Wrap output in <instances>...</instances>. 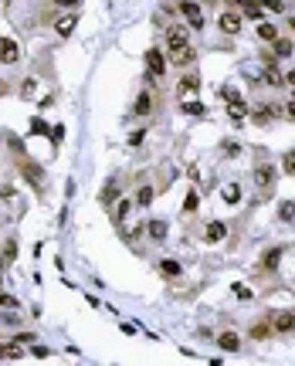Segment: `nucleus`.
<instances>
[{
	"mask_svg": "<svg viewBox=\"0 0 295 366\" xmlns=\"http://www.w3.org/2000/svg\"><path fill=\"white\" fill-rule=\"evenodd\" d=\"M75 27H78V14H65V17L55 21V34H61V38H68Z\"/></svg>",
	"mask_w": 295,
	"mask_h": 366,
	"instance_id": "nucleus-5",
	"label": "nucleus"
},
{
	"mask_svg": "<svg viewBox=\"0 0 295 366\" xmlns=\"http://www.w3.org/2000/svg\"><path fill=\"white\" fill-rule=\"evenodd\" d=\"M279 217H282V220H295V203H292V200H285V203L279 207Z\"/></svg>",
	"mask_w": 295,
	"mask_h": 366,
	"instance_id": "nucleus-22",
	"label": "nucleus"
},
{
	"mask_svg": "<svg viewBox=\"0 0 295 366\" xmlns=\"http://www.w3.org/2000/svg\"><path fill=\"white\" fill-rule=\"evenodd\" d=\"M217 27H221L224 34H238L241 31V17L238 14H221L217 17Z\"/></svg>",
	"mask_w": 295,
	"mask_h": 366,
	"instance_id": "nucleus-8",
	"label": "nucleus"
},
{
	"mask_svg": "<svg viewBox=\"0 0 295 366\" xmlns=\"http://www.w3.org/2000/svg\"><path fill=\"white\" fill-rule=\"evenodd\" d=\"M194 58H197V51L190 48V44H187V48H180V51H170V61H173V65H180V68H187Z\"/></svg>",
	"mask_w": 295,
	"mask_h": 366,
	"instance_id": "nucleus-10",
	"label": "nucleus"
},
{
	"mask_svg": "<svg viewBox=\"0 0 295 366\" xmlns=\"http://www.w3.org/2000/svg\"><path fill=\"white\" fill-rule=\"evenodd\" d=\"M285 112H288V119H295V102H288V109H285Z\"/></svg>",
	"mask_w": 295,
	"mask_h": 366,
	"instance_id": "nucleus-38",
	"label": "nucleus"
},
{
	"mask_svg": "<svg viewBox=\"0 0 295 366\" xmlns=\"http://www.w3.org/2000/svg\"><path fill=\"white\" fill-rule=\"evenodd\" d=\"M17 58H21L17 41L14 38H0V65H17Z\"/></svg>",
	"mask_w": 295,
	"mask_h": 366,
	"instance_id": "nucleus-1",
	"label": "nucleus"
},
{
	"mask_svg": "<svg viewBox=\"0 0 295 366\" xmlns=\"http://www.w3.org/2000/svg\"><path fill=\"white\" fill-rule=\"evenodd\" d=\"M115 200H119V190H115V187L102 190V203H106V207H109V203H115Z\"/></svg>",
	"mask_w": 295,
	"mask_h": 366,
	"instance_id": "nucleus-27",
	"label": "nucleus"
},
{
	"mask_svg": "<svg viewBox=\"0 0 295 366\" xmlns=\"http://www.w3.org/2000/svg\"><path fill=\"white\" fill-rule=\"evenodd\" d=\"M58 7H78V4H82V0H55Z\"/></svg>",
	"mask_w": 295,
	"mask_h": 366,
	"instance_id": "nucleus-37",
	"label": "nucleus"
},
{
	"mask_svg": "<svg viewBox=\"0 0 295 366\" xmlns=\"http://www.w3.org/2000/svg\"><path fill=\"white\" fill-rule=\"evenodd\" d=\"M153 200H156L153 187H140V194H136V203H140V207H149Z\"/></svg>",
	"mask_w": 295,
	"mask_h": 366,
	"instance_id": "nucleus-17",
	"label": "nucleus"
},
{
	"mask_svg": "<svg viewBox=\"0 0 295 366\" xmlns=\"http://www.w3.org/2000/svg\"><path fill=\"white\" fill-rule=\"evenodd\" d=\"M268 333H271V325H254V329H251V336H254V339H265Z\"/></svg>",
	"mask_w": 295,
	"mask_h": 366,
	"instance_id": "nucleus-31",
	"label": "nucleus"
},
{
	"mask_svg": "<svg viewBox=\"0 0 295 366\" xmlns=\"http://www.w3.org/2000/svg\"><path fill=\"white\" fill-rule=\"evenodd\" d=\"M149 237H153V241H163V237H166V224H163V220H149Z\"/></svg>",
	"mask_w": 295,
	"mask_h": 366,
	"instance_id": "nucleus-16",
	"label": "nucleus"
},
{
	"mask_svg": "<svg viewBox=\"0 0 295 366\" xmlns=\"http://www.w3.org/2000/svg\"><path fill=\"white\" fill-rule=\"evenodd\" d=\"M217 346H221L224 353H238V350H241V336H234V333H221V336H217Z\"/></svg>",
	"mask_w": 295,
	"mask_h": 366,
	"instance_id": "nucleus-9",
	"label": "nucleus"
},
{
	"mask_svg": "<svg viewBox=\"0 0 295 366\" xmlns=\"http://www.w3.org/2000/svg\"><path fill=\"white\" fill-rule=\"evenodd\" d=\"M146 68H149V75H153V78H160V75L166 72V61H163V55H160L156 48L146 51Z\"/></svg>",
	"mask_w": 295,
	"mask_h": 366,
	"instance_id": "nucleus-3",
	"label": "nucleus"
},
{
	"mask_svg": "<svg viewBox=\"0 0 295 366\" xmlns=\"http://www.w3.org/2000/svg\"><path fill=\"white\" fill-rule=\"evenodd\" d=\"M197 207H200V197H197L194 190H190V194H187V200H183V211H187V214H194Z\"/></svg>",
	"mask_w": 295,
	"mask_h": 366,
	"instance_id": "nucleus-23",
	"label": "nucleus"
},
{
	"mask_svg": "<svg viewBox=\"0 0 295 366\" xmlns=\"http://www.w3.org/2000/svg\"><path fill=\"white\" fill-rule=\"evenodd\" d=\"M271 115H275V109H268V106H258V109H254V122H258V126H265Z\"/></svg>",
	"mask_w": 295,
	"mask_h": 366,
	"instance_id": "nucleus-20",
	"label": "nucleus"
},
{
	"mask_svg": "<svg viewBox=\"0 0 295 366\" xmlns=\"http://www.w3.org/2000/svg\"><path fill=\"white\" fill-rule=\"evenodd\" d=\"M265 85H271V89H275V85H282V75L275 72V61L265 68Z\"/></svg>",
	"mask_w": 295,
	"mask_h": 366,
	"instance_id": "nucleus-19",
	"label": "nucleus"
},
{
	"mask_svg": "<svg viewBox=\"0 0 295 366\" xmlns=\"http://www.w3.org/2000/svg\"><path fill=\"white\" fill-rule=\"evenodd\" d=\"M292 31H295V17H292Z\"/></svg>",
	"mask_w": 295,
	"mask_h": 366,
	"instance_id": "nucleus-41",
	"label": "nucleus"
},
{
	"mask_svg": "<svg viewBox=\"0 0 295 366\" xmlns=\"http://www.w3.org/2000/svg\"><path fill=\"white\" fill-rule=\"evenodd\" d=\"M180 10H183V17H187L190 21V27H204V14H200V7H197V4H180Z\"/></svg>",
	"mask_w": 295,
	"mask_h": 366,
	"instance_id": "nucleus-7",
	"label": "nucleus"
},
{
	"mask_svg": "<svg viewBox=\"0 0 295 366\" xmlns=\"http://www.w3.org/2000/svg\"><path fill=\"white\" fill-rule=\"evenodd\" d=\"M254 183H258V187L262 190H268V187H275V170H271V166H254Z\"/></svg>",
	"mask_w": 295,
	"mask_h": 366,
	"instance_id": "nucleus-4",
	"label": "nucleus"
},
{
	"mask_svg": "<svg viewBox=\"0 0 295 366\" xmlns=\"http://www.w3.org/2000/svg\"><path fill=\"white\" fill-rule=\"evenodd\" d=\"M282 170H285L288 177H295V153H285V160H282Z\"/></svg>",
	"mask_w": 295,
	"mask_h": 366,
	"instance_id": "nucleus-28",
	"label": "nucleus"
},
{
	"mask_svg": "<svg viewBox=\"0 0 295 366\" xmlns=\"http://www.w3.org/2000/svg\"><path fill=\"white\" fill-rule=\"evenodd\" d=\"M14 258H17V244L10 241V244H7V251H4V261H14Z\"/></svg>",
	"mask_w": 295,
	"mask_h": 366,
	"instance_id": "nucleus-32",
	"label": "nucleus"
},
{
	"mask_svg": "<svg viewBox=\"0 0 295 366\" xmlns=\"http://www.w3.org/2000/svg\"><path fill=\"white\" fill-rule=\"evenodd\" d=\"M234 295H241V299H251V292H248L245 285H234Z\"/></svg>",
	"mask_w": 295,
	"mask_h": 366,
	"instance_id": "nucleus-35",
	"label": "nucleus"
},
{
	"mask_svg": "<svg viewBox=\"0 0 295 366\" xmlns=\"http://www.w3.org/2000/svg\"><path fill=\"white\" fill-rule=\"evenodd\" d=\"M4 92H7V85H4V81H0V95H4Z\"/></svg>",
	"mask_w": 295,
	"mask_h": 366,
	"instance_id": "nucleus-40",
	"label": "nucleus"
},
{
	"mask_svg": "<svg viewBox=\"0 0 295 366\" xmlns=\"http://www.w3.org/2000/svg\"><path fill=\"white\" fill-rule=\"evenodd\" d=\"M197 85H200V81H197V75H187V78H180L177 92H180V95H194V92H197Z\"/></svg>",
	"mask_w": 295,
	"mask_h": 366,
	"instance_id": "nucleus-14",
	"label": "nucleus"
},
{
	"mask_svg": "<svg viewBox=\"0 0 295 366\" xmlns=\"http://www.w3.org/2000/svg\"><path fill=\"white\" fill-rule=\"evenodd\" d=\"M0 305H4V309H14L17 299H10V295H0Z\"/></svg>",
	"mask_w": 295,
	"mask_h": 366,
	"instance_id": "nucleus-33",
	"label": "nucleus"
},
{
	"mask_svg": "<svg viewBox=\"0 0 295 366\" xmlns=\"http://www.w3.org/2000/svg\"><path fill=\"white\" fill-rule=\"evenodd\" d=\"M271 329H275V333H292V329H295V316H292V312H279V316L271 319Z\"/></svg>",
	"mask_w": 295,
	"mask_h": 366,
	"instance_id": "nucleus-6",
	"label": "nucleus"
},
{
	"mask_svg": "<svg viewBox=\"0 0 295 366\" xmlns=\"http://www.w3.org/2000/svg\"><path fill=\"white\" fill-rule=\"evenodd\" d=\"M271 44H275V55H279V58H288V55H292V41H285V38H275Z\"/></svg>",
	"mask_w": 295,
	"mask_h": 366,
	"instance_id": "nucleus-18",
	"label": "nucleus"
},
{
	"mask_svg": "<svg viewBox=\"0 0 295 366\" xmlns=\"http://www.w3.org/2000/svg\"><path fill=\"white\" fill-rule=\"evenodd\" d=\"M160 271H163V275H180V265H177V261H163Z\"/></svg>",
	"mask_w": 295,
	"mask_h": 366,
	"instance_id": "nucleus-30",
	"label": "nucleus"
},
{
	"mask_svg": "<svg viewBox=\"0 0 295 366\" xmlns=\"http://www.w3.org/2000/svg\"><path fill=\"white\" fill-rule=\"evenodd\" d=\"M187 44H190V38H187L183 27H170V31H166V48L170 51H180V48H187Z\"/></svg>",
	"mask_w": 295,
	"mask_h": 366,
	"instance_id": "nucleus-2",
	"label": "nucleus"
},
{
	"mask_svg": "<svg viewBox=\"0 0 295 366\" xmlns=\"http://www.w3.org/2000/svg\"><path fill=\"white\" fill-rule=\"evenodd\" d=\"M228 115H231V122H234V126H241V122H245V115H248V109H245V102H228Z\"/></svg>",
	"mask_w": 295,
	"mask_h": 366,
	"instance_id": "nucleus-11",
	"label": "nucleus"
},
{
	"mask_svg": "<svg viewBox=\"0 0 295 366\" xmlns=\"http://www.w3.org/2000/svg\"><path fill=\"white\" fill-rule=\"evenodd\" d=\"M221 197H224V203H238L241 200V187L238 183H228V187L221 190Z\"/></svg>",
	"mask_w": 295,
	"mask_h": 366,
	"instance_id": "nucleus-15",
	"label": "nucleus"
},
{
	"mask_svg": "<svg viewBox=\"0 0 295 366\" xmlns=\"http://www.w3.org/2000/svg\"><path fill=\"white\" fill-rule=\"evenodd\" d=\"M149 112V92H143L140 98H136V115H146Z\"/></svg>",
	"mask_w": 295,
	"mask_h": 366,
	"instance_id": "nucleus-24",
	"label": "nucleus"
},
{
	"mask_svg": "<svg viewBox=\"0 0 295 366\" xmlns=\"http://www.w3.org/2000/svg\"><path fill=\"white\" fill-rule=\"evenodd\" d=\"M285 81H288V85H295V72H288V78H285Z\"/></svg>",
	"mask_w": 295,
	"mask_h": 366,
	"instance_id": "nucleus-39",
	"label": "nucleus"
},
{
	"mask_svg": "<svg viewBox=\"0 0 295 366\" xmlns=\"http://www.w3.org/2000/svg\"><path fill=\"white\" fill-rule=\"evenodd\" d=\"M258 38H262V41H275L279 31H275V24H258Z\"/></svg>",
	"mask_w": 295,
	"mask_h": 366,
	"instance_id": "nucleus-21",
	"label": "nucleus"
},
{
	"mask_svg": "<svg viewBox=\"0 0 295 366\" xmlns=\"http://www.w3.org/2000/svg\"><path fill=\"white\" fill-rule=\"evenodd\" d=\"M0 282H4V278H0Z\"/></svg>",
	"mask_w": 295,
	"mask_h": 366,
	"instance_id": "nucleus-42",
	"label": "nucleus"
},
{
	"mask_svg": "<svg viewBox=\"0 0 295 366\" xmlns=\"http://www.w3.org/2000/svg\"><path fill=\"white\" fill-rule=\"evenodd\" d=\"M129 207H132V200H119V207H115V220L123 224L126 220V214H129Z\"/></svg>",
	"mask_w": 295,
	"mask_h": 366,
	"instance_id": "nucleus-26",
	"label": "nucleus"
},
{
	"mask_svg": "<svg viewBox=\"0 0 295 366\" xmlns=\"http://www.w3.org/2000/svg\"><path fill=\"white\" fill-rule=\"evenodd\" d=\"M279 258H282V254H279V248H271V251L262 258V265H265V268H275V265H279Z\"/></svg>",
	"mask_w": 295,
	"mask_h": 366,
	"instance_id": "nucleus-25",
	"label": "nucleus"
},
{
	"mask_svg": "<svg viewBox=\"0 0 295 366\" xmlns=\"http://www.w3.org/2000/svg\"><path fill=\"white\" fill-rule=\"evenodd\" d=\"M21 89H24V95H31V92H34V78H24V81H21Z\"/></svg>",
	"mask_w": 295,
	"mask_h": 366,
	"instance_id": "nucleus-34",
	"label": "nucleus"
},
{
	"mask_svg": "<svg viewBox=\"0 0 295 366\" xmlns=\"http://www.w3.org/2000/svg\"><path fill=\"white\" fill-rule=\"evenodd\" d=\"M183 112L187 115H204V106H200V102H183Z\"/></svg>",
	"mask_w": 295,
	"mask_h": 366,
	"instance_id": "nucleus-29",
	"label": "nucleus"
},
{
	"mask_svg": "<svg viewBox=\"0 0 295 366\" xmlns=\"http://www.w3.org/2000/svg\"><path fill=\"white\" fill-rule=\"evenodd\" d=\"M0 359H24L21 342H7V346H0Z\"/></svg>",
	"mask_w": 295,
	"mask_h": 366,
	"instance_id": "nucleus-12",
	"label": "nucleus"
},
{
	"mask_svg": "<svg viewBox=\"0 0 295 366\" xmlns=\"http://www.w3.org/2000/svg\"><path fill=\"white\" fill-rule=\"evenodd\" d=\"M31 132H48V126H44L41 119H34V126H31Z\"/></svg>",
	"mask_w": 295,
	"mask_h": 366,
	"instance_id": "nucleus-36",
	"label": "nucleus"
},
{
	"mask_svg": "<svg viewBox=\"0 0 295 366\" xmlns=\"http://www.w3.org/2000/svg\"><path fill=\"white\" fill-rule=\"evenodd\" d=\"M224 237H228V224L214 220L211 228H207V241H224Z\"/></svg>",
	"mask_w": 295,
	"mask_h": 366,
	"instance_id": "nucleus-13",
	"label": "nucleus"
}]
</instances>
